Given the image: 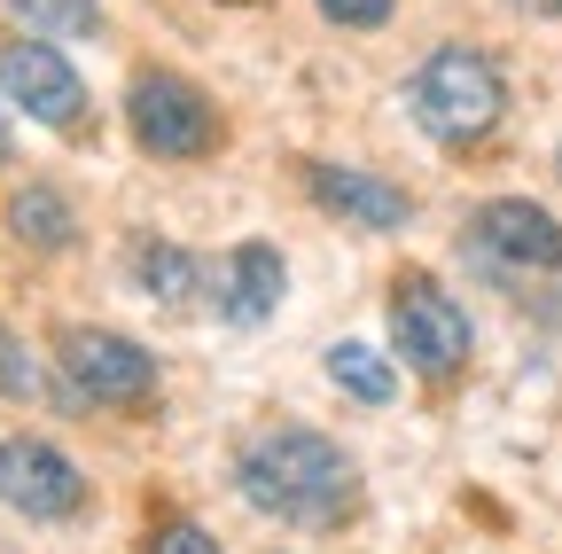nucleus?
<instances>
[{"instance_id":"7ed1b4c3","label":"nucleus","mask_w":562,"mask_h":554,"mask_svg":"<svg viewBox=\"0 0 562 554\" xmlns=\"http://www.w3.org/2000/svg\"><path fill=\"white\" fill-rule=\"evenodd\" d=\"M125 125H133V142L149 157H165V165H188V157L220 149V110H211V94L195 79H180V71H133Z\"/></svg>"},{"instance_id":"f257e3e1","label":"nucleus","mask_w":562,"mask_h":554,"mask_svg":"<svg viewBox=\"0 0 562 554\" xmlns=\"http://www.w3.org/2000/svg\"><path fill=\"white\" fill-rule=\"evenodd\" d=\"M243 500L273 523H297V531H336L360 516V468L351 453L321 430H266L243 461H235Z\"/></svg>"},{"instance_id":"f03ea898","label":"nucleus","mask_w":562,"mask_h":554,"mask_svg":"<svg viewBox=\"0 0 562 554\" xmlns=\"http://www.w3.org/2000/svg\"><path fill=\"white\" fill-rule=\"evenodd\" d=\"M406 117L430 133V142H446V149L484 142V133L508 117V79H501V63L476 55V47H438V55H422V71L406 79Z\"/></svg>"},{"instance_id":"6ab92c4d","label":"nucleus","mask_w":562,"mask_h":554,"mask_svg":"<svg viewBox=\"0 0 562 554\" xmlns=\"http://www.w3.org/2000/svg\"><path fill=\"white\" fill-rule=\"evenodd\" d=\"M0 157H9V117H0Z\"/></svg>"},{"instance_id":"9b49d317","label":"nucleus","mask_w":562,"mask_h":554,"mask_svg":"<svg viewBox=\"0 0 562 554\" xmlns=\"http://www.w3.org/2000/svg\"><path fill=\"white\" fill-rule=\"evenodd\" d=\"M9 235L24 242V250H70L79 242V219H70V203L55 195V188H16L9 195Z\"/></svg>"},{"instance_id":"9d476101","label":"nucleus","mask_w":562,"mask_h":554,"mask_svg":"<svg viewBox=\"0 0 562 554\" xmlns=\"http://www.w3.org/2000/svg\"><path fill=\"white\" fill-rule=\"evenodd\" d=\"M281 290H290V273H281V250H273V242H243V250L220 265V313H227L235 328L266 320V313L281 305Z\"/></svg>"},{"instance_id":"0eeeda50","label":"nucleus","mask_w":562,"mask_h":554,"mask_svg":"<svg viewBox=\"0 0 562 554\" xmlns=\"http://www.w3.org/2000/svg\"><path fill=\"white\" fill-rule=\"evenodd\" d=\"M0 500L32 523H63L87 508V476L47 438H0Z\"/></svg>"},{"instance_id":"dca6fc26","label":"nucleus","mask_w":562,"mask_h":554,"mask_svg":"<svg viewBox=\"0 0 562 554\" xmlns=\"http://www.w3.org/2000/svg\"><path fill=\"white\" fill-rule=\"evenodd\" d=\"M149 554H220V539H211L203 523H188V516H172V523H157Z\"/></svg>"},{"instance_id":"f3484780","label":"nucleus","mask_w":562,"mask_h":554,"mask_svg":"<svg viewBox=\"0 0 562 554\" xmlns=\"http://www.w3.org/2000/svg\"><path fill=\"white\" fill-rule=\"evenodd\" d=\"M391 9L398 0H321V16L344 24V32H375V24H391Z\"/></svg>"},{"instance_id":"1a4fd4ad","label":"nucleus","mask_w":562,"mask_h":554,"mask_svg":"<svg viewBox=\"0 0 562 554\" xmlns=\"http://www.w3.org/2000/svg\"><path fill=\"white\" fill-rule=\"evenodd\" d=\"M305 180H313V203H321L328 219L368 227V235H398L406 212H414L406 188H391V180H375V172H351V165H328V157H321Z\"/></svg>"},{"instance_id":"ddd939ff","label":"nucleus","mask_w":562,"mask_h":554,"mask_svg":"<svg viewBox=\"0 0 562 554\" xmlns=\"http://www.w3.org/2000/svg\"><path fill=\"white\" fill-rule=\"evenodd\" d=\"M328 383H336L344 398H360V406H391V398H398V375H391V360L375 352V343H360V336L328 343Z\"/></svg>"},{"instance_id":"6e6552de","label":"nucleus","mask_w":562,"mask_h":554,"mask_svg":"<svg viewBox=\"0 0 562 554\" xmlns=\"http://www.w3.org/2000/svg\"><path fill=\"white\" fill-rule=\"evenodd\" d=\"M476 250L508 258L524 273H562V219L531 195H492L476 212Z\"/></svg>"},{"instance_id":"a211bd4d","label":"nucleus","mask_w":562,"mask_h":554,"mask_svg":"<svg viewBox=\"0 0 562 554\" xmlns=\"http://www.w3.org/2000/svg\"><path fill=\"white\" fill-rule=\"evenodd\" d=\"M516 9H531V16H562V0H516Z\"/></svg>"},{"instance_id":"4468645a","label":"nucleus","mask_w":562,"mask_h":554,"mask_svg":"<svg viewBox=\"0 0 562 554\" xmlns=\"http://www.w3.org/2000/svg\"><path fill=\"white\" fill-rule=\"evenodd\" d=\"M9 9H16L40 39H94V32H102V0H9Z\"/></svg>"},{"instance_id":"39448f33","label":"nucleus","mask_w":562,"mask_h":554,"mask_svg":"<svg viewBox=\"0 0 562 554\" xmlns=\"http://www.w3.org/2000/svg\"><path fill=\"white\" fill-rule=\"evenodd\" d=\"M55 360L70 375V391L94 398V406H149L157 398V352H140L133 336L117 328H63L55 336Z\"/></svg>"},{"instance_id":"20e7f679","label":"nucleus","mask_w":562,"mask_h":554,"mask_svg":"<svg viewBox=\"0 0 562 554\" xmlns=\"http://www.w3.org/2000/svg\"><path fill=\"white\" fill-rule=\"evenodd\" d=\"M391 343H398V360L414 375L446 383L469 360V313L453 305V290L430 282V273H398L391 282Z\"/></svg>"},{"instance_id":"423d86ee","label":"nucleus","mask_w":562,"mask_h":554,"mask_svg":"<svg viewBox=\"0 0 562 554\" xmlns=\"http://www.w3.org/2000/svg\"><path fill=\"white\" fill-rule=\"evenodd\" d=\"M0 94L55 133L87 125V79L70 71V55L55 39H0Z\"/></svg>"},{"instance_id":"f8f14e48","label":"nucleus","mask_w":562,"mask_h":554,"mask_svg":"<svg viewBox=\"0 0 562 554\" xmlns=\"http://www.w3.org/2000/svg\"><path fill=\"white\" fill-rule=\"evenodd\" d=\"M133 273H140V290H149L157 305H172V313H188L195 290H203V265H195V250H180V242H140V250H133Z\"/></svg>"},{"instance_id":"2eb2a0df","label":"nucleus","mask_w":562,"mask_h":554,"mask_svg":"<svg viewBox=\"0 0 562 554\" xmlns=\"http://www.w3.org/2000/svg\"><path fill=\"white\" fill-rule=\"evenodd\" d=\"M0 398H40V360L24 352V336L0 320Z\"/></svg>"}]
</instances>
